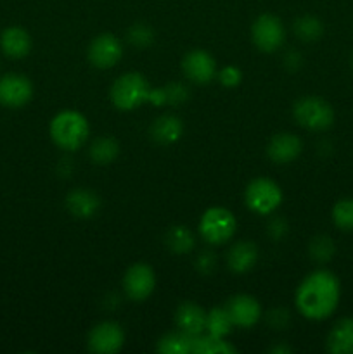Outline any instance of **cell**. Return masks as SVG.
<instances>
[{
	"instance_id": "ffe728a7",
	"label": "cell",
	"mask_w": 353,
	"mask_h": 354,
	"mask_svg": "<svg viewBox=\"0 0 353 354\" xmlns=\"http://www.w3.org/2000/svg\"><path fill=\"white\" fill-rule=\"evenodd\" d=\"M151 135L156 142H159V144H173V142L179 140L180 135H182V123H180V120L176 116L166 114V116L158 118V120L152 123Z\"/></svg>"
},
{
	"instance_id": "277c9868",
	"label": "cell",
	"mask_w": 353,
	"mask_h": 354,
	"mask_svg": "<svg viewBox=\"0 0 353 354\" xmlns=\"http://www.w3.org/2000/svg\"><path fill=\"white\" fill-rule=\"evenodd\" d=\"M294 118L307 130L322 131L334 123V109L320 97H303L294 104Z\"/></svg>"
},
{
	"instance_id": "2e32d148",
	"label": "cell",
	"mask_w": 353,
	"mask_h": 354,
	"mask_svg": "<svg viewBox=\"0 0 353 354\" xmlns=\"http://www.w3.org/2000/svg\"><path fill=\"white\" fill-rule=\"evenodd\" d=\"M175 320L180 330L189 335H199L206 328V313H204L203 308L194 303H183L182 306H179Z\"/></svg>"
},
{
	"instance_id": "4fadbf2b",
	"label": "cell",
	"mask_w": 353,
	"mask_h": 354,
	"mask_svg": "<svg viewBox=\"0 0 353 354\" xmlns=\"http://www.w3.org/2000/svg\"><path fill=\"white\" fill-rule=\"evenodd\" d=\"M227 311L230 315V320L235 327L249 328L260 320L262 315V306L258 301L248 294H239L234 296L227 304Z\"/></svg>"
},
{
	"instance_id": "44dd1931",
	"label": "cell",
	"mask_w": 353,
	"mask_h": 354,
	"mask_svg": "<svg viewBox=\"0 0 353 354\" xmlns=\"http://www.w3.org/2000/svg\"><path fill=\"white\" fill-rule=\"evenodd\" d=\"M190 353L196 354H228L235 353V348L224 341V337H215V335H192V346Z\"/></svg>"
},
{
	"instance_id": "d4e9b609",
	"label": "cell",
	"mask_w": 353,
	"mask_h": 354,
	"mask_svg": "<svg viewBox=\"0 0 353 354\" xmlns=\"http://www.w3.org/2000/svg\"><path fill=\"white\" fill-rule=\"evenodd\" d=\"M294 33L298 35V38L305 41H314L318 40L324 33V26H322L320 19L315 16H303L300 19H296L294 23Z\"/></svg>"
},
{
	"instance_id": "83f0119b",
	"label": "cell",
	"mask_w": 353,
	"mask_h": 354,
	"mask_svg": "<svg viewBox=\"0 0 353 354\" xmlns=\"http://www.w3.org/2000/svg\"><path fill=\"white\" fill-rule=\"evenodd\" d=\"M334 242L329 237H325V235H318L310 244V254L314 256V259H317L320 263L331 261L332 256H334Z\"/></svg>"
},
{
	"instance_id": "9a60e30c",
	"label": "cell",
	"mask_w": 353,
	"mask_h": 354,
	"mask_svg": "<svg viewBox=\"0 0 353 354\" xmlns=\"http://www.w3.org/2000/svg\"><path fill=\"white\" fill-rule=\"evenodd\" d=\"M0 48L6 55L12 59H21L24 55L30 54L31 50V38L26 30L23 28H7L2 35H0Z\"/></svg>"
},
{
	"instance_id": "30bf717a",
	"label": "cell",
	"mask_w": 353,
	"mask_h": 354,
	"mask_svg": "<svg viewBox=\"0 0 353 354\" xmlns=\"http://www.w3.org/2000/svg\"><path fill=\"white\" fill-rule=\"evenodd\" d=\"M121 55H123L121 41L111 33L96 37L89 47V61L99 69H109L116 66Z\"/></svg>"
},
{
	"instance_id": "ba28073f",
	"label": "cell",
	"mask_w": 353,
	"mask_h": 354,
	"mask_svg": "<svg viewBox=\"0 0 353 354\" xmlns=\"http://www.w3.org/2000/svg\"><path fill=\"white\" fill-rule=\"evenodd\" d=\"M33 95V85L23 75L9 73L0 78V104L10 109H17L30 102Z\"/></svg>"
},
{
	"instance_id": "4dcf8cb0",
	"label": "cell",
	"mask_w": 353,
	"mask_h": 354,
	"mask_svg": "<svg viewBox=\"0 0 353 354\" xmlns=\"http://www.w3.org/2000/svg\"><path fill=\"white\" fill-rule=\"evenodd\" d=\"M241 78H242L241 71H239V69L235 68V66H227V68H224L220 71V82L224 83L225 86L239 85Z\"/></svg>"
},
{
	"instance_id": "5bb4252c",
	"label": "cell",
	"mask_w": 353,
	"mask_h": 354,
	"mask_svg": "<svg viewBox=\"0 0 353 354\" xmlns=\"http://www.w3.org/2000/svg\"><path fill=\"white\" fill-rule=\"evenodd\" d=\"M301 138L293 133H279L270 140L266 147V154L277 165H286V162L294 161L301 154Z\"/></svg>"
},
{
	"instance_id": "ac0fdd59",
	"label": "cell",
	"mask_w": 353,
	"mask_h": 354,
	"mask_svg": "<svg viewBox=\"0 0 353 354\" xmlns=\"http://www.w3.org/2000/svg\"><path fill=\"white\" fill-rule=\"evenodd\" d=\"M66 206H68L69 213L75 214L76 218H92L99 209L100 203L99 197L90 192V190L76 189L69 192L68 199H66Z\"/></svg>"
},
{
	"instance_id": "4316f807",
	"label": "cell",
	"mask_w": 353,
	"mask_h": 354,
	"mask_svg": "<svg viewBox=\"0 0 353 354\" xmlns=\"http://www.w3.org/2000/svg\"><path fill=\"white\" fill-rule=\"evenodd\" d=\"M166 244L172 249L173 252H179V254H183V252L190 251L194 245V237L185 227H173L172 230L166 235Z\"/></svg>"
},
{
	"instance_id": "d6a6232c",
	"label": "cell",
	"mask_w": 353,
	"mask_h": 354,
	"mask_svg": "<svg viewBox=\"0 0 353 354\" xmlns=\"http://www.w3.org/2000/svg\"><path fill=\"white\" fill-rule=\"evenodd\" d=\"M208 263L213 265V256L211 254H201L199 256V270L203 273H208L211 270V266H208Z\"/></svg>"
},
{
	"instance_id": "e0dca14e",
	"label": "cell",
	"mask_w": 353,
	"mask_h": 354,
	"mask_svg": "<svg viewBox=\"0 0 353 354\" xmlns=\"http://www.w3.org/2000/svg\"><path fill=\"white\" fill-rule=\"evenodd\" d=\"M327 349L332 354H353V318H343L327 335Z\"/></svg>"
},
{
	"instance_id": "1f68e13d",
	"label": "cell",
	"mask_w": 353,
	"mask_h": 354,
	"mask_svg": "<svg viewBox=\"0 0 353 354\" xmlns=\"http://www.w3.org/2000/svg\"><path fill=\"white\" fill-rule=\"evenodd\" d=\"M270 320H273V327L282 328L284 325L287 324V320H289V317L286 315V311L277 310V311H272V315H270Z\"/></svg>"
},
{
	"instance_id": "52a82bcc",
	"label": "cell",
	"mask_w": 353,
	"mask_h": 354,
	"mask_svg": "<svg viewBox=\"0 0 353 354\" xmlns=\"http://www.w3.org/2000/svg\"><path fill=\"white\" fill-rule=\"evenodd\" d=\"M253 41L262 52H273L282 45L284 26L280 19L273 14H262L253 23Z\"/></svg>"
},
{
	"instance_id": "7c38bea8",
	"label": "cell",
	"mask_w": 353,
	"mask_h": 354,
	"mask_svg": "<svg viewBox=\"0 0 353 354\" xmlns=\"http://www.w3.org/2000/svg\"><path fill=\"white\" fill-rule=\"evenodd\" d=\"M182 69L187 78L194 83H210L217 75V64L215 59L204 50H192L183 57Z\"/></svg>"
},
{
	"instance_id": "7a4b0ae2",
	"label": "cell",
	"mask_w": 353,
	"mask_h": 354,
	"mask_svg": "<svg viewBox=\"0 0 353 354\" xmlns=\"http://www.w3.org/2000/svg\"><path fill=\"white\" fill-rule=\"evenodd\" d=\"M51 137L57 147L76 151L89 137V123L78 111H62L52 120Z\"/></svg>"
},
{
	"instance_id": "cb8c5ba5",
	"label": "cell",
	"mask_w": 353,
	"mask_h": 354,
	"mask_svg": "<svg viewBox=\"0 0 353 354\" xmlns=\"http://www.w3.org/2000/svg\"><path fill=\"white\" fill-rule=\"evenodd\" d=\"M232 325L234 324L227 308H213L210 313H206V330L215 337H225L230 332Z\"/></svg>"
},
{
	"instance_id": "5b68a950",
	"label": "cell",
	"mask_w": 353,
	"mask_h": 354,
	"mask_svg": "<svg viewBox=\"0 0 353 354\" xmlns=\"http://www.w3.org/2000/svg\"><path fill=\"white\" fill-rule=\"evenodd\" d=\"M235 218L225 207H211L201 216L199 232L210 244H225L235 234Z\"/></svg>"
},
{
	"instance_id": "d6986e66",
	"label": "cell",
	"mask_w": 353,
	"mask_h": 354,
	"mask_svg": "<svg viewBox=\"0 0 353 354\" xmlns=\"http://www.w3.org/2000/svg\"><path fill=\"white\" fill-rule=\"evenodd\" d=\"M258 259V249L253 242H237L228 251V268L235 273H246Z\"/></svg>"
},
{
	"instance_id": "9c48e42d",
	"label": "cell",
	"mask_w": 353,
	"mask_h": 354,
	"mask_svg": "<svg viewBox=\"0 0 353 354\" xmlns=\"http://www.w3.org/2000/svg\"><path fill=\"white\" fill-rule=\"evenodd\" d=\"M156 286L154 272L149 265L137 263L125 273L123 289L132 301H144L152 294Z\"/></svg>"
},
{
	"instance_id": "f546056e",
	"label": "cell",
	"mask_w": 353,
	"mask_h": 354,
	"mask_svg": "<svg viewBox=\"0 0 353 354\" xmlns=\"http://www.w3.org/2000/svg\"><path fill=\"white\" fill-rule=\"evenodd\" d=\"M187 99V88L180 83H172L163 90V100H168L172 104H180Z\"/></svg>"
},
{
	"instance_id": "f1b7e54d",
	"label": "cell",
	"mask_w": 353,
	"mask_h": 354,
	"mask_svg": "<svg viewBox=\"0 0 353 354\" xmlns=\"http://www.w3.org/2000/svg\"><path fill=\"white\" fill-rule=\"evenodd\" d=\"M128 40L135 47H147L152 41V31L145 24H134L128 31Z\"/></svg>"
},
{
	"instance_id": "8fae6325",
	"label": "cell",
	"mask_w": 353,
	"mask_h": 354,
	"mask_svg": "<svg viewBox=\"0 0 353 354\" xmlns=\"http://www.w3.org/2000/svg\"><path fill=\"white\" fill-rule=\"evenodd\" d=\"M123 328L114 322H102L89 334V349L99 354H113L123 346Z\"/></svg>"
},
{
	"instance_id": "836d02e7",
	"label": "cell",
	"mask_w": 353,
	"mask_h": 354,
	"mask_svg": "<svg viewBox=\"0 0 353 354\" xmlns=\"http://www.w3.org/2000/svg\"><path fill=\"white\" fill-rule=\"evenodd\" d=\"M352 68H353V54H352Z\"/></svg>"
},
{
	"instance_id": "484cf974",
	"label": "cell",
	"mask_w": 353,
	"mask_h": 354,
	"mask_svg": "<svg viewBox=\"0 0 353 354\" xmlns=\"http://www.w3.org/2000/svg\"><path fill=\"white\" fill-rule=\"evenodd\" d=\"M332 221L343 232H353V199L338 201L332 207Z\"/></svg>"
},
{
	"instance_id": "7402d4cb",
	"label": "cell",
	"mask_w": 353,
	"mask_h": 354,
	"mask_svg": "<svg viewBox=\"0 0 353 354\" xmlns=\"http://www.w3.org/2000/svg\"><path fill=\"white\" fill-rule=\"evenodd\" d=\"M192 346V335L183 330L170 332L158 341V351L163 354H187Z\"/></svg>"
},
{
	"instance_id": "6da1fadb",
	"label": "cell",
	"mask_w": 353,
	"mask_h": 354,
	"mask_svg": "<svg viewBox=\"0 0 353 354\" xmlns=\"http://www.w3.org/2000/svg\"><path fill=\"white\" fill-rule=\"evenodd\" d=\"M341 286L334 273L318 270L310 273L296 290V306L308 320H325L336 311Z\"/></svg>"
},
{
	"instance_id": "8992f818",
	"label": "cell",
	"mask_w": 353,
	"mask_h": 354,
	"mask_svg": "<svg viewBox=\"0 0 353 354\" xmlns=\"http://www.w3.org/2000/svg\"><path fill=\"white\" fill-rule=\"evenodd\" d=\"M246 204L258 214H270L282 203V190L273 180L256 178L248 185L244 194Z\"/></svg>"
},
{
	"instance_id": "603a6c76",
	"label": "cell",
	"mask_w": 353,
	"mask_h": 354,
	"mask_svg": "<svg viewBox=\"0 0 353 354\" xmlns=\"http://www.w3.org/2000/svg\"><path fill=\"white\" fill-rule=\"evenodd\" d=\"M120 154V145L113 138H97L90 147V158L96 165H109Z\"/></svg>"
},
{
	"instance_id": "3957f363",
	"label": "cell",
	"mask_w": 353,
	"mask_h": 354,
	"mask_svg": "<svg viewBox=\"0 0 353 354\" xmlns=\"http://www.w3.org/2000/svg\"><path fill=\"white\" fill-rule=\"evenodd\" d=\"M152 92L149 83L141 73H127L113 83L111 100L121 111H132L142 102L151 99Z\"/></svg>"
}]
</instances>
